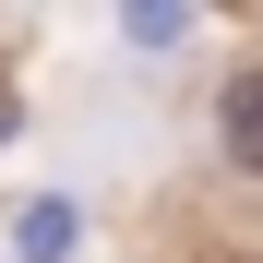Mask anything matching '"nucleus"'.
<instances>
[{
    "mask_svg": "<svg viewBox=\"0 0 263 263\" xmlns=\"http://www.w3.org/2000/svg\"><path fill=\"white\" fill-rule=\"evenodd\" d=\"M215 132H228V167H263V72H239L215 96Z\"/></svg>",
    "mask_w": 263,
    "mask_h": 263,
    "instance_id": "f257e3e1",
    "label": "nucleus"
}]
</instances>
